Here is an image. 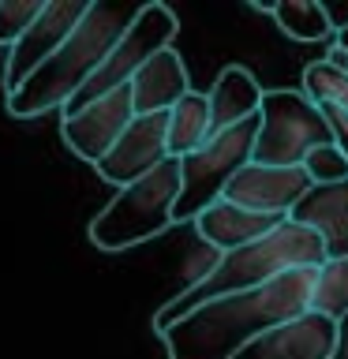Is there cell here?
Listing matches in <instances>:
<instances>
[{"label": "cell", "instance_id": "8", "mask_svg": "<svg viewBox=\"0 0 348 359\" xmlns=\"http://www.w3.org/2000/svg\"><path fill=\"white\" fill-rule=\"evenodd\" d=\"M86 8H90V0H45V8H41V15L34 19V27L8 49L4 97L15 94V90L27 83V79L38 72V67L49 60L67 38H72V30L83 22Z\"/></svg>", "mask_w": 348, "mask_h": 359}, {"label": "cell", "instance_id": "18", "mask_svg": "<svg viewBox=\"0 0 348 359\" xmlns=\"http://www.w3.org/2000/svg\"><path fill=\"white\" fill-rule=\"evenodd\" d=\"M269 19L277 22L281 34H288L292 41H326L333 38V27L326 19L322 4L314 0H277Z\"/></svg>", "mask_w": 348, "mask_h": 359}, {"label": "cell", "instance_id": "3", "mask_svg": "<svg viewBox=\"0 0 348 359\" xmlns=\"http://www.w3.org/2000/svg\"><path fill=\"white\" fill-rule=\"evenodd\" d=\"M139 8L142 4H94V0H90L86 15L72 30V38H67L15 94L4 97L8 112L15 120H34V116H45V112H53V109L64 112V105L101 67L109 49L123 38V30L131 27V19L139 15Z\"/></svg>", "mask_w": 348, "mask_h": 359}, {"label": "cell", "instance_id": "14", "mask_svg": "<svg viewBox=\"0 0 348 359\" xmlns=\"http://www.w3.org/2000/svg\"><path fill=\"white\" fill-rule=\"evenodd\" d=\"M128 86H131V101H135V116L168 112L184 94H191L184 56L176 49H161L154 60H146L139 67V75H135Z\"/></svg>", "mask_w": 348, "mask_h": 359}, {"label": "cell", "instance_id": "25", "mask_svg": "<svg viewBox=\"0 0 348 359\" xmlns=\"http://www.w3.org/2000/svg\"><path fill=\"white\" fill-rule=\"evenodd\" d=\"M330 49H337V53H341V56H348V27L333 34V45H330Z\"/></svg>", "mask_w": 348, "mask_h": 359}, {"label": "cell", "instance_id": "23", "mask_svg": "<svg viewBox=\"0 0 348 359\" xmlns=\"http://www.w3.org/2000/svg\"><path fill=\"white\" fill-rule=\"evenodd\" d=\"M322 11H326V19H330L333 34L348 27V0H344V4H322Z\"/></svg>", "mask_w": 348, "mask_h": 359}, {"label": "cell", "instance_id": "10", "mask_svg": "<svg viewBox=\"0 0 348 359\" xmlns=\"http://www.w3.org/2000/svg\"><path fill=\"white\" fill-rule=\"evenodd\" d=\"M135 120V101H131V86H120L112 94L90 101L72 116H64L60 131H64V142L75 150V157L98 165L105 157L116 139L128 131V123Z\"/></svg>", "mask_w": 348, "mask_h": 359}, {"label": "cell", "instance_id": "26", "mask_svg": "<svg viewBox=\"0 0 348 359\" xmlns=\"http://www.w3.org/2000/svg\"><path fill=\"white\" fill-rule=\"evenodd\" d=\"M326 60H330L333 67H341V72L348 75V56H341V53H337V49H330V53H326Z\"/></svg>", "mask_w": 348, "mask_h": 359}, {"label": "cell", "instance_id": "22", "mask_svg": "<svg viewBox=\"0 0 348 359\" xmlns=\"http://www.w3.org/2000/svg\"><path fill=\"white\" fill-rule=\"evenodd\" d=\"M326 112V120H330V131H333V142L341 146V154L348 157V116L341 109H333V105H319Z\"/></svg>", "mask_w": 348, "mask_h": 359}, {"label": "cell", "instance_id": "13", "mask_svg": "<svg viewBox=\"0 0 348 359\" xmlns=\"http://www.w3.org/2000/svg\"><path fill=\"white\" fill-rule=\"evenodd\" d=\"M288 221L311 229L326 247V262L348 258V180L341 184H322L311 187L296 206H292Z\"/></svg>", "mask_w": 348, "mask_h": 359}, {"label": "cell", "instance_id": "9", "mask_svg": "<svg viewBox=\"0 0 348 359\" xmlns=\"http://www.w3.org/2000/svg\"><path fill=\"white\" fill-rule=\"evenodd\" d=\"M168 157V112H150V116H135L128 131L116 139V146L94 165L98 176L112 187H128L146 172H154Z\"/></svg>", "mask_w": 348, "mask_h": 359}, {"label": "cell", "instance_id": "16", "mask_svg": "<svg viewBox=\"0 0 348 359\" xmlns=\"http://www.w3.org/2000/svg\"><path fill=\"white\" fill-rule=\"evenodd\" d=\"M206 105H210V135H218L225 128H236V123L258 116L262 86L243 64H229L221 67V75L206 90Z\"/></svg>", "mask_w": 348, "mask_h": 359}, {"label": "cell", "instance_id": "21", "mask_svg": "<svg viewBox=\"0 0 348 359\" xmlns=\"http://www.w3.org/2000/svg\"><path fill=\"white\" fill-rule=\"evenodd\" d=\"M45 0H0V45H15L41 15Z\"/></svg>", "mask_w": 348, "mask_h": 359}, {"label": "cell", "instance_id": "11", "mask_svg": "<svg viewBox=\"0 0 348 359\" xmlns=\"http://www.w3.org/2000/svg\"><path fill=\"white\" fill-rule=\"evenodd\" d=\"M314 184L307 180V172L296 168H277V165H255L247 161L240 172H236L229 184H225L221 198L236 202L243 210L255 213H269V217H288L292 206L307 195Z\"/></svg>", "mask_w": 348, "mask_h": 359}, {"label": "cell", "instance_id": "17", "mask_svg": "<svg viewBox=\"0 0 348 359\" xmlns=\"http://www.w3.org/2000/svg\"><path fill=\"white\" fill-rule=\"evenodd\" d=\"M210 139V105L202 90H191L168 109V157H187Z\"/></svg>", "mask_w": 348, "mask_h": 359}, {"label": "cell", "instance_id": "15", "mask_svg": "<svg viewBox=\"0 0 348 359\" xmlns=\"http://www.w3.org/2000/svg\"><path fill=\"white\" fill-rule=\"evenodd\" d=\"M281 221L285 217H269V213H255V210L236 206V202L218 198L213 206H206L195 217V229L210 247H218L221 255H229V251H236V247H247V243L262 240V236L274 232Z\"/></svg>", "mask_w": 348, "mask_h": 359}, {"label": "cell", "instance_id": "24", "mask_svg": "<svg viewBox=\"0 0 348 359\" xmlns=\"http://www.w3.org/2000/svg\"><path fill=\"white\" fill-rule=\"evenodd\" d=\"M330 359H348V314L337 318V341H333V355Z\"/></svg>", "mask_w": 348, "mask_h": 359}, {"label": "cell", "instance_id": "5", "mask_svg": "<svg viewBox=\"0 0 348 359\" xmlns=\"http://www.w3.org/2000/svg\"><path fill=\"white\" fill-rule=\"evenodd\" d=\"M333 142L330 120L303 90H262L258 105V135H255V165L296 168L307 150Z\"/></svg>", "mask_w": 348, "mask_h": 359}, {"label": "cell", "instance_id": "1", "mask_svg": "<svg viewBox=\"0 0 348 359\" xmlns=\"http://www.w3.org/2000/svg\"><path fill=\"white\" fill-rule=\"evenodd\" d=\"M319 266L288 269L262 288L236 292L195 307L161 333L168 359H232L258 333L311 311Z\"/></svg>", "mask_w": 348, "mask_h": 359}, {"label": "cell", "instance_id": "2", "mask_svg": "<svg viewBox=\"0 0 348 359\" xmlns=\"http://www.w3.org/2000/svg\"><path fill=\"white\" fill-rule=\"evenodd\" d=\"M303 266H326V247L311 229H303V224L285 217L274 232H266L262 240L221 255L195 285H187L176 299H168L165 307L154 314V330L165 333L173 322H180L184 314L202 307V303L221 299V296H236V292L262 288L274 277L288 273V269H303Z\"/></svg>", "mask_w": 348, "mask_h": 359}, {"label": "cell", "instance_id": "19", "mask_svg": "<svg viewBox=\"0 0 348 359\" xmlns=\"http://www.w3.org/2000/svg\"><path fill=\"white\" fill-rule=\"evenodd\" d=\"M311 311H319L333 322L341 318V314H348V258L319 266L314 292H311Z\"/></svg>", "mask_w": 348, "mask_h": 359}, {"label": "cell", "instance_id": "6", "mask_svg": "<svg viewBox=\"0 0 348 359\" xmlns=\"http://www.w3.org/2000/svg\"><path fill=\"white\" fill-rule=\"evenodd\" d=\"M255 135H258V116L210 135L195 154L180 157V198L173 206V224L195 221L202 210L221 198L225 184L251 161Z\"/></svg>", "mask_w": 348, "mask_h": 359}, {"label": "cell", "instance_id": "12", "mask_svg": "<svg viewBox=\"0 0 348 359\" xmlns=\"http://www.w3.org/2000/svg\"><path fill=\"white\" fill-rule=\"evenodd\" d=\"M337 341V322L319 311H303L296 318L258 333L232 359H330Z\"/></svg>", "mask_w": 348, "mask_h": 359}, {"label": "cell", "instance_id": "4", "mask_svg": "<svg viewBox=\"0 0 348 359\" xmlns=\"http://www.w3.org/2000/svg\"><path fill=\"white\" fill-rule=\"evenodd\" d=\"M180 198V161L165 157L154 172L120 187L112 202L90 221V240L101 251H123L146 240H157L173 229V206Z\"/></svg>", "mask_w": 348, "mask_h": 359}, {"label": "cell", "instance_id": "20", "mask_svg": "<svg viewBox=\"0 0 348 359\" xmlns=\"http://www.w3.org/2000/svg\"><path fill=\"white\" fill-rule=\"evenodd\" d=\"M300 168L307 172V180L314 187L348 180V157L341 154V146H337V142H322V146H314V150H307V157H303Z\"/></svg>", "mask_w": 348, "mask_h": 359}, {"label": "cell", "instance_id": "7", "mask_svg": "<svg viewBox=\"0 0 348 359\" xmlns=\"http://www.w3.org/2000/svg\"><path fill=\"white\" fill-rule=\"evenodd\" d=\"M176 30H180V22H176V15H173L168 4H142L139 15L131 19V27L123 30V38L112 45L109 56L101 60V67L86 79V86L64 105V116H72V112H79L83 105H90V101H98L105 94H112V90L128 86L131 79L139 75V67L146 60H154L161 49H173Z\"/></svg>", "mask_w": 348, "mask_h": 359}]
</instances>
